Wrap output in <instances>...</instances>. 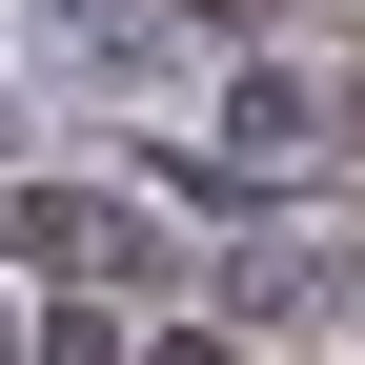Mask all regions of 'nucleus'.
<instances>
[{"label": "nucleus", "mask_w": 365, "mask_h": 365, "mask_svg": "<svg viewBox=\"0 0 365 365\" xmlns=\"http://www.w3.org/2000/svg\"><path fill=\"white\" fill-rule=\"evenodd\" d=\"M0 244H41V264H122L143 223H122V203H61V182H41V203H0Z\"/></svg>", "instance_id": "obj_1"}]
</instances>
